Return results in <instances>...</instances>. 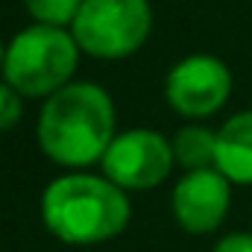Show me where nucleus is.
I'll use <instances>...</instances> for the list:
<instances>
[{
	"label": "nucleus",
	"mask_w": 252,
	"mask_h": 252,
	"mask_svg": "<svg viewBox=\"0 0 252 252\" xmlns=\"http://www.w3.org/2000/svg\"><path fill=\"white\" fill-rule=\"evenodd\" d=\"M27 12L38 21V24H47V27H70L82 0H24Z\"/></svg>",
	"instance_id": "9d476101"
},
{
	"label": "nucleus",
	"mask_w": 252,
	"mask_h": 252,
	"mask_svg": "<svg viewBox=\"0 0 252 252\" xmlns=\"http://www.w3.org/2000/svg\"><path fill=\"white\" fill-rule=\"evenodd\" d=\"M170 205L176 223L185 232L190 235L217 232L232 205V182L217 167L190 170L176 182Z\"/></svg>",
	"instance_id": "0eeeda50"
},
{
	"label": "nucleus",
	"mask_w": 252,
	"mask_h": 252,
	"mask_svg": "<svg viewBox=\"0 0 252 252\" xmlns=\"http://www.w3.org/2000/svg\"><path fill=\"white\" fill-rule=\"evenodd\" d=\"M79 44L62 27L32 24L21 30L3 59V76L21 97H50L70 85Z\"/></svg>",
	"instance_id": "7ed1b4c3"
},
{
	"label": "nucleus",
	"mask_w": 252,
	"mask_h": 252,
	"mask_svg": "<svg viewBox=\"0 0 252 252\" xmlns=\"http://www.w3.org/2000/svg\"><path fill=\"white\" fill-rule=\"evenodd\" d=\"M173 144L156 129H126L103 156V176L124 190L161 185L173 170Z\"/></svg>",
	"instance_id": "39448f33"
},
{
	"label": "nucleus",
	"mask_w": 252,
	"mask_h": 252,
	"mask_svg": "<svg viewBox=\"0 0 252 252\" xmlns=\"http://www.w3.org/2000/svg\"><path fill=\"white\" fill-rule=\"evenodd\" d=\"M211 252H252V235L250 232H235L220 238V244H214Z\"/></svg>",
	"instance_id": "f8f14e48"
},
{
	"label": "nucleus",
	"mask_w": 252,
	"mask_h": 252,
	"mask_svg": "<svg viewBox=\"0 0 252 252\" xmlns=\"http://www.w3.org/2000/svg\"><path fill=\"white\" fill-rule=\"evenodd\" d=\"M18 121H21V94L9 82H0V132L15 126Z\"/></svg>",
	"instance_id": "9b49d317"
},
{
	"label": "nucleus",
	"mask_w": 252,
	"mask_h": 252,
	"mask_svg": "<svg viewBox=\"0 0 252 252\" xmlns=\"http://www.w3.org/2000/svg\"><path fill=\"white\" fill-rule=\"evenodd\" d=\"M214 167L235 185H252V112H241L220 126Z\"/></svg>",
	"instance_id": "6e6552de"
},
{
	"label": "nucleus",
	"mask_w": 252,
	"mask_h": 252,
	"mask_svg": "<svg viewBox=\"0 0 252 252\" xmlns=\"http://www.w3.org/2000/svg\"><path fill=\"white\" fill-rule=\"evenodd\" d=\"M232 94V73L214 56H188L167 73L164 97L182 118H208Z\"/></svg>",
	"instance_id": "423d86ee"
},
{
	"label": "nucleus",
	"mask_w": 252,
	"mask_h": 252,
	"mask_svg": "<svg viewBox=\"0 0 252 252\" xmlns=\"http://www.w3.org/2000/svg\"><path fill=\"white\" fill-rule=\"evenodd\" d=\"M132 205L124 188L106 176L64 173L41 193V220L53 238L70 247H94L129 226Z\"/></svg>",
	"instance_id": "f03ea898"
},
{
	"label": "nucleus",
	"mask_w": 252,
	"mask_h": 252,
	"mask_svg": "<svg viewBox=\"0 0 252 252\" xmlns=\"http://www.w3.org/2000/svg\"><path fill=\"white\" fill-rule=\"evenodd\" d=\"M153 9L147 0H82L70 35L97 59H126L147 41Z\"/></svg>",
	"instance_id": "20e7f679"
},
{
	"label": "nucleus",
	"mask_w": 252,
	"mask_h": 252,
	"mask_svg": "<svg viewBox=\"0 0 252 252\" xmlns=\"http://www.w3.org/2000/svg\"><path fill=\"white\" fill-rule=\"evenodd\" d=\"M115 141V103L94 82H70L50 94L38 115V144L62 167H91L103 161Z\"/></svg>",
	"instance_id": "f257e3e1"
},
{
	"label": "nucleus",
	"mask_w": 252,
	"mask_h": 252,
	"mask_svg": "<svg viewBox=\"0 0 252 252\" xmlns=\"http://www.w3.org/2000/svg\"><path fill=\"white\" fill-rule=\"evenodd\" d=\"M3 59H6V47H3V41H0V70H3Z\"/></svg>",
	"instance_id": "ddd939ff"
},
{
	"label": "nucleus",
	"mask_w": 252,
	"mask_h": 252,
	"mask_svg": "<svg viewBox=\"0 0 252 252\" xmlns=\"http://www.w3.org/2000/svg\"><path fill=\"white\" fill-rule=\"evenodd\" d=\"M170 144H173V158H176V164H182L188 173L190 170L214 167L217 132H211V129H205V126H182Z\"/></svg>",
	"instance_id": "1a4fd4ad"
}]
</instances>
